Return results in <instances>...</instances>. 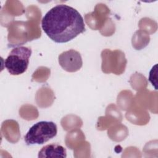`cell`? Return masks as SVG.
<instances>
[{
    "mask_svg": "<svg viewBox=\"0 0 158 158\" xmlns=\"http://www.w3.org/2000/svg\"><path fill=\"white\" fill-rule=\"evenodd\" d=\"M44 32L57 43L69 42L85 30L79 12L66 4H57L46 12L41 20Z\"/></svg>",
    "mask_w": 158,
    "mask_h": 158,
    "instance_id": "cell-1",
    "label": "cell"
},
{
    "mask_svg": "<svg viewBox=\"0 0 158 158\" xmlns=\"http://www.w3.org/2000/svg\"><path fill=\"white\" fill-rule=\"evenodd\" d=\"M57 133L56 124L51 121H40L35 123L24 136L27 145L43 144L55 137Z\"/></svg>",
    "mask_w": 158,
    "mask_h": 158,
    "instance_id": "cell-2",
    "label": "cell"
},
{
    "mask_svg": "<svg viewBox=\"0 0 158 158\" xmlns=\"http://www.w3.org/2000/svg\"><path fill=\"white\" fill-rule=\"evenodd\" d=\"M31 52L30 48L23 46L12 49L4 61L5 67L8 72L12 75L23 73L28 68Z\"/></svg>",
    "mask_w": 158,
    "mask_h": 158,
    "instance_id": "cell-3",
    "label": "cell"
},
{
    "mask_svg": "<svg viewBox=\"0 0 158 158\" xmlns=\"http://www.w3.org/2000/svg\"><path fill=\"white\" fill-rule=\"evenodd\" d=\"M58 62L60 67L68 72H77L81 68L83 65L80 53L72 49L59 54Z\"/></svg>",
    "mask_w": 158,
    "mask_h": 158,
    "instance_id": "cell-4",
    "label": "cell"
},
{
    "mask_svg": "<svg viewBox=\"0 0 158 158\" xmlns=\"http://www.w3.org/2000/svg\"><path fill=\"white\" fill-rule=\"evenodd\" d=\"M39 158L44 157H67V151L64 147L57 144L52 143L44 146L38 152Z\"/></svg>",
    "mask_w": 158,
    "mask_h": 158,
    "instance_id": "cell-5",
    "label": "cell"
}]
</instances>
